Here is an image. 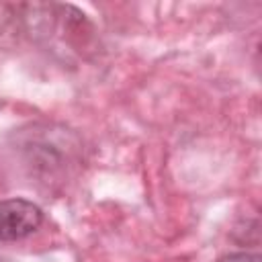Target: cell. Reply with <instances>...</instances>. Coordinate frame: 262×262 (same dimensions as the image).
Here are the masks:
<instances>
[{
	"mask_svg": "<svg viewBox=\"0 0 262 262\" xmlns=\"http://www.w3.org/2000/svg\"><path fill=\"white\" fill-rule=\"evenodd\" d=\"M217 262H260V256L258 254H250V252H237V254L223 256Z\"/></svg>",
	"mask_w": 262,
	"mask_h": 262,
	"instance_id": "277c9868",
	"label": "cell"
},
{
	"mask_svg": "<svg viewBox=\"0 0 262 262\" xmlns=\"http://www.w3.org/2000/svg\"><path fill=\"white\" fill-rule=\"evenodd\" d=\"M43 223L39 205L27 199L0 201V244L18 242L33 235Z\"/></svg>",
	"mask_w": 262,
	"mask_h": 262,
	"instance_id": "3957f363",
	"label": "cell"
},
{
	"mask_svg": "<svg viewBox=\"0 0 262 262\" xmlns=\"http://www.w3.org/2000/svg\"><path fill=\"white\" fill-rule=\"evenodd\" d=\"M82 12L70 4L4 2L0 4V47L16 49L49 41Z\"/></svg>",
	"mask_w": 262,
	"mask_h": 262,
	"instance_id": "7a4b0ae2",
	"label": "cell"
},
{
	"mask_svg": "<svg viewBox=\"0 0 262 262\" xmlns=\"http://www.w3.org/2000/svg\"><path fill=\"white\" fill-rule=\"evenodd\" d=\"M10 145L31 182L47 190L63 188L84 164L80 135L57 123H29L12 133Z\"/></svg>",
	"mask_w": 262,
	"mask_h": 262,
	"instance_id": "6da1fadb",
	"label": "cell"
},
{
	"mask_svg": "<svg viewBox=\"0 0 262 262\" xmlns=\"http://www.w3.org/2000/svg\"><path fill=\"white\" fill-rule=\"evenodd\" d=\"M0 262H12L10 258H6V256H0Z\"/></svg>",
	"mask_w": 262,
	"mask_h": 262,
	"instance_id": "5b68a950",
	"label": "cell"
}]
</instances>
